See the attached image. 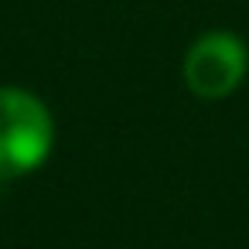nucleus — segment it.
I'll return each mask as SVG.
<instances>
[{
	"instance_id": "f257e3e1",
	"label": "nucleus",
	"mask_w": 249,
	"mask_h": 249,
	"mask_svg": "<svg viewBox=\"0 0 249 249\" xmlns=\"http://www.w3.org/2000/svg\"><path fill=\"white\" fill-rule=\"evenodd\" d=\"M55 143L48 106L18 86H0V181L35 171Z\"/></svg>"
},
{
	"instance_id": "f03ea898",
	"label": "nucleus",
	"mask_w": 249,
	"mask_h": 249,
	"mask_svg": "<svg viewBox=\"0 0 249 249\" xmlns=\"http://www.w3.org/2000/svg\"><path fill=\"white\" fill-rule=\"evenodd\" d=\"M249 69V52L232 31L201 35L184 55V82L198 99H225L239 89Z\"/></svg>"
}]
</instances>
